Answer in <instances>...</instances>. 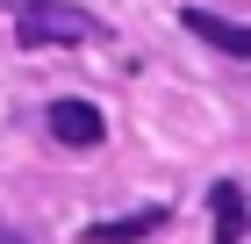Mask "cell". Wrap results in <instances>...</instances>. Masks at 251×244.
<instances>
[{"instance_id":"obj_5","label":"cell","mask_w":251,"mask_h":244,"mask_svg":"<svg viewBox=\"0 0 251 244\" xmlns=\"http://www.w3.org/2000/svg\"><path fill=\"white\" fill-rule=\"evenodd\" d=\"M208 201H215V244H244V187L223 180Z\"/></svg>"},{"instance_id":"obj_3","label":"cell","mask_w":251,"mask_h":244,"mask_svg":"<svg viewBox=\"0 0 251 244\" xmlns=\"http://www.w3.org/2000/svg\"><path fill=\"white\" fill-rule=\"evenodd\" d=\"M179 22H187V29H194L201 43H215L223 57H251V29H244V22H230V15H208V7H187Z\"/></svg>"},{"instance_id":"obj_2","label":"cell","mask_w":251,"mask_h":244,"mask_svg":"<svg viewBox=\"0 0 251 244\" xmlns=\"http://www.w3.org/2000/svg\"><path fill=\"white\" fill-rule=\"evenodd\" d=\"M50 136L72 144V151H94L108 130H100V108H94V101H72V94H65V101H50Z\"/></svg>"},{"instance_id":"obj_4","label":"cell","mask_w":251,"mask_h":244,"mask_svg":"<svg viewBox=\"0 0 251 244\" xmlns=\"http://www.w3.org/2000/svg\"><path fill=\"white\" fill-rule=\"evenodd\" d=\"M151 230H165V208H136V216H115V223H86V244H144Z\"/></svg>"},{"instance_id":"obj_1","label":"cell","mask_w":251,"mask_h":244,"mask_svg":"<svg viewBox=\"0 0 251 244\" xmlns=\"http://www.w3.org/2000/svg\"><path fill=\"white\" fill-rule=\"evenodd\" d=\"M15 36L22 43H86V36H100V22L86 7H72V0H22Z\"/></svg>"}]
</instances>
